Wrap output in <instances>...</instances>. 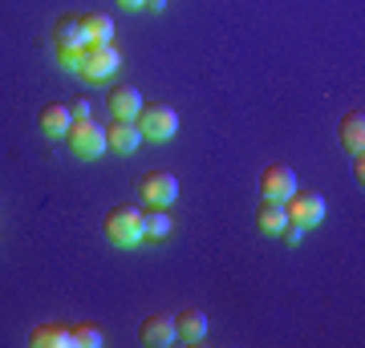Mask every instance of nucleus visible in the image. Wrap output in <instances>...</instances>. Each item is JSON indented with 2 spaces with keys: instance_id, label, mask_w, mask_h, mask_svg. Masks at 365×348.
<instances>
[{
  "instance_id": "8",
  "label": "nucleus",
  "mask_w": 365,
  "mask_h": 348,
  "mask_svg": "<svg viewBox=\"0 0 365 348\" xmlns=\"http://www.w3.org/2000/svg\"><path fill=\"white\" fill-rule=\"evenodd\" d=\"M143 142H146V138H143V130L134 126V122L114 117V122L106 126V146H110V150H118V154H134Z\"/></svg>"
},
{
  "instance_id": "5",
  "label": "nucleus",
  "mask_w": 365,
  "mask_h": 348,
  "mask_svg": "<svg viewBox=\"0 0 365 348\" xmlns=\"http://www.w3.org/2000/svg\"><path fill=\"white\" fill-rule=\"evenodd\" d=\"M138 194L150 206H170L179 199V179L170 170H146L143 179H138Z\"/></svg>"
},
{
  "instance_id": "3",
  "label": "nucleus",
  "mask_w": 365,
  "mask_h": 348,
  "mask_svg": "<svg viewBox=\"0 0 365 348\" xmlns=\"http://www.w3.org/2000/svg\"><path fill=\"white\" fill-rule=\"evenodd\" d=\"M134 126L143 130V138H150V142H167V138H175L179 134V114L170 110V105H143L138 110V117H134Z\"/></svg>"
},
{
  "instance_id": "21",
  "label": "nucleus",
  "mask_w": 365,
  "mask_h": 348,
  "mask_svg": "<svg viewBox=\"0 0 365 348\" xmlns=\"http://www.w3.org/2000/svg\"><path fill=\"white\" fill-rule=\"evenodd\" d=\"M280 235H284V243L292 247V243H300V235H304V227H297V223H288V227H284Z\"/></svg>"
},
{
  "instance_id": "19",
  "label": "nucleus",
  "mask_w": 365,
  "mask_h": 348,
  "mask_svg": "<svg viewBox=\"0 0 365 348\" xmlns=\"http://www.w3.org/2000/svg\"><path fill=\"white\" fill-rule=\"evenodd\" d=\"M69 332H73V344H81V348H98L106 340L98 324H69Z\"/></svg>"
},
{
  "instance_id": "7",
  "label": "nucleus",
  "mask_w": 365,
  "mask_h": 348,
  "mask_svg": "<svg viewBox=\"0 0 365 348\" xmlns=\"http://www.w3.org/2000/svg\"><path fill=\"white\" fill-rule=\"evenodd\" d=\"M297 191V174H292V167H284V162H268L260 174V194L264 199H276V203H288V194Z\"/></svg>"
},
{
  "instance_id": "17",
  "label": "nucleus",
  "mask_w": 365,
  "mask_h": 348,
  "mask_svg": "<svg viewBox=\"0 0 365 348\" xmlns=\"http://www.w3.org/2000/svg\"><path fill=\"white\" fill-rule=\"evenodd\" d=\"M81 28L90 45H110L114 41V16L110 13H81Z\"/></svg>"
},
{
  "instance_id": "22",
  "label": "nucleus",
  "mask_w": 365,
  "mask_h": 348,
  "mask_svg": "<svg viewBox=\"0 0 365 348\" xmlns=\"http://www.w3.org/2000/svg\"><path fill=\"white\" fill-rule=\"evenodd\" d=\"M69 114H73V117H93L90 114V102H73V105H69Z\"/></svg>"
},
{
  "instance_id": "16",
  "label": "nucleus",
  "mask_w": 365,
  "mask_h": 348,
  "mask_svg": "<svg viewBox=\"0 0 365 348\" xmlns=\"http://www.w3.org/2000/svg\"><path fill=\"white\" fill-rule=\"evenodd\" d=\"M256 227H260L264 235H280L288 227V211L284 203H276V199H264L260 206H256Z\"/></svg>"
},
{
  "instance_id": "15",
  "label": "nucleus",
  "mask_w": 365,
  "mask_h": 348,
  "mask_svg": "<svg viewBox=\"0 0 365 348\" xmlns=\"http://www.w3.org/2000/svg\"><path fill=\"white\" fill-rule=\"evenodd\" d=\"M29 344L33 348H69L73 344V332H69L66 324H37L29 332Z\"/></svg>"
},
{
  "instance_id": "4",
  "label": "nucleus",
  "mask_w": 365,
  "mask_h": 348,
  "mask_svg": "<svg viewBox=\"0 0 365 348\" xmlns=\"http://www.w3.org/2000/svg\"><path fill=\"white\" fill-rule=\"evenodd\" d=\"M288 223H297V227H317V223H325V194H317V191H292L288 194Z\"/></svg>"
},
{
  "instance_id": "14",
  "label": "nucleus",
  "mask_w": 365,
  "mask_h": 348,
  "mask_svg": "<svg viewBox=\"0 0 365 348\" xmlns=\"http://www.w3.org/2000/svg\"><path fill=\"white\" fill-rule=\"evenodd\" d=\"M341 146L349 150V158L365 150V114L361 110H349V114L341 117Z\"/></svg>"
},
{
  "instance_id": "1",
  "label": "nucleus",
  "mask_w": 365,
  "mask_h": 348,
  "mask_svg": "<svg viewBox=\"0 0 365 348\" xmlns=\"http://www.w3.org/2000/svg\"><path fill=\"white\" fill-rule=\"evenodd\" d=\"M102 235H106L114 247L143 243V239H146V231H143V211H138V206H130V203L114 206V211L106 215V223H102Z\"/></svg>"
},
{
  "instance_id": "23",
  "label": "nucleus",
  "mask_w": 365,
  "mask_h": 348,
  "mask_svg": "<svg viewBox=\"0 0 365 348\" xmlns=\"http://www.w3.org/2000/svg\"><path fill=\"white\" fill-rule=\"evenodd\" d=\"M118 4H122V9H143L146 0H118Z\"/></svg>"
},
{
  "instance_id": "13",
  "label": "nucleus",
  "mask_w": 365,
  "mask_h": 348,
  "mask_svg": "<svg viewBox=\"0 0 365 348\" xmlns=\"http://www.w3.org/2000/svg\"><path fill=\"white\" fill-rule=\"evenodd\" d=\"M175 336H179L182 344H199L203 336H207V316L199 308H182L175 316Z\"/></svg>"
},
{
  "instance_id": "9",
  "label": "nucleus",
  "mask_w": 365,
  "mask_h": 348,
  "mask_svg": "<svg viewBox=\"0 0 365 348\" xmlns=\"http://www.w3.org/2000/svg\"><path fill=\"white\" fill-rule=\"evenodd\" d=\"M106 105H110V114L122 117V122H134L138 117V110H143V93L134 90V85H114L110 90V97H106Z\"/></svg>"
},
{
  "instance_id": "11",
  "label": "nucleus",
  "mask_w": 365,
  "mask_h": 348,
  "mask_svg": "<svg viewBox=\"0 0 365 348\" xmlns=\"http://www.w3.org/2000/svg\"><path fill=\"white\" fill-rule=\"evenodd\" d=\"M69 122H73V114H69L66 102L41 105V114H37V126H41V134H45V138H66Z\"/></svg>"
},
{
  "instance_id": "6",
  "label": "nucleus",
  "mask_w": 365,
  "mask_h": 348,
  "mask_svg": "<svg viewBox=\"0 0 365 348\" xmlns=\"http://www.w3.org/2000/svg\"><path fill=\"white\" fill-rule=\"evenodd\" d=\"M118 65H122V53L114 49V41H110V45H90V49H86V61H81V78L106 81V78L118 73Z\"/></svg>"
},
{
  "instance_id": "10",
  "label": "nucleus",
  "mask_w": 365,
  "mask_h": 348,
  "mask_svg": "<svg viewBox=\"0 0 365 348\" xmlns=\"http://www.w3.org/2000/svg\"><path fill=\"white\" fill-rule=\"evenodd\" d=\"M53 41H57V49H90V41H86V28H81V16L78 13L57 16V25H53Z\"/></svg>"
},
{
  "instance_id": "12",
  "label": "nucleus",
  "mask_w": 365,
  "mask_h": 348,
  "mask_svg": "<svg viewBox=\"0 0 365 348\" xmlns=\"http://www.w3.org/2000/svg\"><path fill=\"white\" fill-rule=\"evenodd\" d=\"M138 336H143V344H150V348H167V344H175V340H179V336H175V320H170V316H146L143 328H138Z\"/></svg>"
},
{
  "instance_id": "20",
  "label": "nucleus",
  "mask_w": 365,
  "mask_h": 348,
  "mask_svg": "<svg viewBox=\"0 0 365 348\" xmlns=\"http://www.w3.org/2000/svg\"><path fill=\"white\" fill-rule=\"evenodd\" d=\"M57 61L66 73H81V61H86V49H57Z\"/></svg>"
},
{
  "instance_id": "2",
  "label": "nucleus",
  "mask_w": 365,
  "mask_h": 348,
  "mask_svg": "<svg viewBox=\"0 0 365 348\" xmlns=\"http://www.w3.org/2000/svg\"><path fill=\"white\" fill-rule=\"evenodd\" d=\"M66 142H69V150L78 158H86V162H98V158L110 150V146H106V126H98L93 117H73L69 130H66Z\"/></svg>"
},
{
  "instance_id": "18",
  "label": "nucleus",
  "mask_w": 365,
  "mask_h": 348,
  "mask_svg": "<svg viewBox=\"0 0 365 348\" xmlns=\"http://www.w3.org/2000/svg\"><path fill=\"white\" fill-rule=\"evenodd\" d=\"M143 231H146V239H167L175 231V219L167 215V206H155L150 215H143Z\"/></svg>"
}]
</instances>
